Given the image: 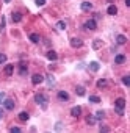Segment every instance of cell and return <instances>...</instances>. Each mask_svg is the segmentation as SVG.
<instances>
[{"mask_svg":"<svg viewBox=\"0 0 130 133\" xmlns=\"http://www.w3.org/2000/svg\"><path fill=\"white\" fill-rule=\"evenodd\" d=\"M35 102H36L38 105H41L44 110L47 108V99H46L44 94H36V96H35Z\"/></svg>","mask_w":130,"mask_h":133,"instance_id":"obj_1","label":"cell"},{"mask_svg":"<svg viewBox=\"0 0 130 133\" xmlns=\"http://www.w3.org/2000/svg\"><path fill=\"white\" fill-rule=\"evenodd\" d=\"M56 97H58L60 102H68V100H69V94H68L66 91H60V92L56 94Z\"/></svg>","mask_w":130,"mask_h":133,"instance_id":"obj_2","label":"cell"},{"mask_svg":"<svg viewBox=\"0 0 130 133\" xmlns=\"http://www.w3.org/2000/svg\"><path fill=\"white\" fill-rule=\"evenodd\" d=\"M71 45H72L74 49H79V47L83 45V41H82L80 38H71Z\"/></svg>","mask_w":130,"mask_h":133,"instance_id":"obj_3","label":"cell"},{"mask_svg":"<svg viewBox=\"0 0 130 133\" xmlns=\"http://www.w3.org/2000/svg\"><path fill=\"white\" fill-rule=\"evenodd\" d=\"M85 28H86V30H96V28H97V24H96V21H94V19H89V21H86V24H85Z\"/></svg>","mask_w":130,"mask_h":133,"instance_id":"obj_4","label":"cell"},{"mask_svg":"<svg viewBox=\"0 0 130 133\" xmlns=\"http://www.w3.org/2000/svg\"><path fill=\"white\" fill-rule=\"evenodd\" d=\"M31 82H33V85H39V83L44 82V75H41V74H35V75L31 77Z\"/></svg>","mask_w":130,"mask_h":133,"instance_id":"obj_5","label":"cell"},{"mask_svg":"<svg viewBox=\"0 0 130 133\" xmlns=\"http://www.w3.org/2000/svg\"><path fill=\"white\" fill-rule=\"evenodd\" d=\"M3 105H5V108L6 110H14V100H11V99H5L3 100Z\"/></svg>","mask_w":130,"mask_h":133,"instance_id":"obj_6","label":"cell"},{"mask_svg":"<svg viewBox=\"0 0 130 133\" xmlns=\"http://www.w3.org/2000/svg\"><path fill=\"white\" fill-rule=\"evenodd\" d=\"M88 69H89L91 72H97V71L100 69V66H99V63H97V61H93V63H89Z\"/></svg>","mask_w":130,"mask_h":133,"instance_id":"obj_7","label":"cell"},{"mask_svg":"<svg viewBox=\"0 0 130 133\" xmlns=\"http://www.w3.org/2000/svg\"><path fill=\"white\" fill-rule=\"evenodd\" d=\"M80 8H82V11H91L93 10V3L91 2H83L80 5Z\"/></svg>","mask_w":130,"mask_h":133,"instance_id":"obj_8","label":"cell"},{"mask_svg":"<svg viewBox=\"0 0 130 133\" xmlns=\"http://www.w3.org/2000/svg\"><path fill=\"white\" fill-rule=\"evenodd\" d=\"M125 59H127V58H125V55H121V53L114 56V63H116V64H124V63H125Z\"/></svg>","mask_w":130,"mask_h":133,"instance_id":"obj_9","label":"cell"},{"mask_svg":"<svg viewBox=\"0 0 130 133\" xmlns=\"http://www.w3.org/2000/svg\"><path fill=\"white\" fill-rule=\"evenodd\" d=\"M13 72H14V66L13 64H6L5 66V75H13Z\"/></svg>","mask_w":130,"mask_h":133,"instance_id":"obj_10","label":"cell"},{"mask_svg":"<svg viewBox=\"0 0 130 133\" xmlns=\"http://www.w3.org/2000/svg\"><path fill=\"white\" fill-rule=\"evenodd\" d=\"M47 58H49L50 61H56L58 55H56V52H55V50H49V52H47Z\"/></svg>","mask_w":130,"mask_h":133,"instance_id":"obj_11","label":"cell"},{"mask_svg":"<svg viewBox=\"0 0 130 133\" xmlns=\"http://www.w3.org/2000/svg\"><path fill=\"white\" fill-rule=\"evenodd\" d=\"M71 114H72L74 117H79V116L82 114V108H80V107H74V108L71 110Z\"/></svg>","mask_w":130,"mask_h":133,"instance_id":"obj_12","label":"cell"},{"mask_svg":"<svg viewBox=\"0 0 130 133\" xmlns=\"http://www.w3.org/2000/svg\"><path fill=\"white\" fill-rule=\"evenodd\" d=\"M107 13H108L110 16H114V14H118V6H114V5H110V6H108V10H107Z\"/></svg>","mask_w":130,"mask_h":133,"instance_id":"obj_13","label":"cell"},{"mask_svg":"<svg viewBox=\"0 0 130 133\" xmlns=\"http://www.w3.org/2000/svg\"><path fill=\"white\" fill-rule=\"evenodd\" d=\"M30 41H31L33 44H38V42L41 41V36L36 35V33H31V35H30Z\"/></svg>","mask_w":130,"mask_h":133,"instance_id":"obj_14","label":"cell"},{"mask_svg":"<svg viewBox=\"0 0 130 133\" xmlns=\"http://www.w3.org/2000/svg\"><path fill=\"white\" fill-rule=\"evenodd\" d=\"M116 42H118V44H119V45H124V44H125V42H127V38H125V36H124V35H119V36H118V38H116Z\"/></svg>","mask_w":130,"mask_h":133,"instance_id":"obj_15","label":"cell"},{"mask_svg":"<svg viewBox=\"0 0 130 133\" xmlns=\"http://www.w3.org/2000/svg\"><path fill=\"white\" fill-rule=\"evenodd\" d=\"M102 45H103V42H102L100 39H96V41L93 42V50H99Z\"/></svg>","mask_w":130,"mask_h":133,"instance_id":"obj_16","label":"cell"},{"mask_svg":"<svg viewBox=\"0 0 130 133\" xmlns=\"http://www.w3.org/2000/svg\"><path fill=\"white\" fill-rule=\"evenodd\" d=\"M11 17H13V22H16V24L22 21V14H21V13H13Z\"/></svg>","mask_w":130,"mask_h":133,"instance_id":"obj_17","label":"cell"},{"mask_svg":"<svg viewBox=\"0 0 130 133\" xmlns=\"http://www.w3.org/2000/svg\"><path fill=\"white\" fill-rule=\"evenodd\" d=\"M28 117H30V114H28L27 111L19 113V119H21V121H24V122H25V121H28Z\"/></svg>","mask_w":130,"mask_h":133,"instance_id":"obj_18","label":"cell"},{"mask_svg":"<svg viewBox=\"0 0 130 133\" xmlns=\"http://www.w3.org/2000/svg\"><path fill=\"white\" fill-rule=\"evenodd\" d=\"M96 122H97L96 116H88V117H86V124H88V125H94Z\"/></svg>","mask_w":130,"mask_h":133,"instance_id":"obj_19","label":"cell"},{"mask_svg":"<svg viewBox=\"0 0 130 133\" xmlns=\"http://www.w3.org/2000/svg\"><path fill=\"white\" fill-rule=\"evenodd\" d=\"M75 92H77V96H80V97H82V96H85V92H86V91H85V88H83V86H77V88H75Z\"/></svg>","mask_w":130,"mask_h":133,"instance_id":"obj_20","label":"cell"},{"mask_svg":"<svg viewBox=\"0 0 130 133\" xmlns=\"http://www.w3.org/2000/svg\"><path fill=\"white\" fill-rule=\"evenodd\" d=\"M19 74H21V75H27V66H25V63H21V69H19Z\"/></svg>","mask_w":130,"mask_h":133,"instance_id":"obj_21","label":"cell"},{"mask_svg":"<svg viewBox=\"0 0 130 133\" xmlns=\"http://www.w3.org/2000/svg\"><path fill=\"white\" fill-rule=\"evenodd\" d=\"M114 107H118V108H124V107H125V100H124V99H118Z\"/></svg>","mask_w":130,"mask_h":133,"instance_id":"obj_22","label":"cell"},{"mask_svg":"<svg viewBox=\"0 0 130 133\" xmlns=\"http://www.w3.org/2000/svg\"><path fill=\"white\" fill-rule=\"evenodd\" d=\"M105 86H107V80H105V78H100V80L97 82V88L102 89V88H105Z\"/></svg>","mask_w":130,"mask_h":133,"instance_id":"obj_23","label":"cell"},{"mask_svg":"<svg viewBox=\"0 0 130 133\" xmlns=\"http://www.w3.org/2000/svg\"><path fill=\"white\" fill-rule=\"evenodd\" d=\"M103 117H105V111H102V110H100V111H97V113H96V119H97V121H102Z\"/></svg>","mask_w":130,"mask_h":133,"instance_id":"obj_24","label":"cell"},{"mask_svg":"<svg viewBox=\"0 0 130 133\" xmlns=\"http://www.w3.org/2000/svg\"><path fill=\"white\" fill-rule=\"evenodd\" d=\"M89 102H91V103H99V102H100V97H97V96H91V97H89Z\"/></svg>","mask_w":130,"mask_h":133,"instance_id":"obj_25","label":"cell"},{"mask_svg":"<svg viewBox=\"0 0 130 133\" xmlns=\"http://www.w3.org/2000/svg\"><path fill=\"white\" fill-rule=\"evenodd\" d=\"M56 27H58V30H64V28H66V22H64V21H60V22L56 24Z\"/></svg>","mask_w":130,"mask_h":133,"instance_id":"obj_26","label":"cell"},{"mask_svg":"<svg viewBox=\"0 0 130 133\" xmlns=\"http://www.w3.org/2000/svg\"><path fill=\"white\" fill-rule=\"evenodd\" d=\"M47 82H49V88H53L55 80H53V77H52V75H49V77H47Z\"/></svg>","mask_w":130,"mask_h":133,"instance_id":"obj_27","label":"cell"},{"mask_svg":"<svg viewBox=\"0 0 130 133\" xmlns=\"http://www.w3.org/2000/svg\"><path fill=\"white\" fill-rule=\"evenodd\" d=\"M3 63H6V55L0 53V64H3Z\"/></svg>","mask_w":130,"mask_h":133,"instance_id":"obj_28","label":"cell"},{"mask_svg":"<svg viewBox=\"0 0 130 133\" xmlns=\"http://www.w3.org/2000/svg\"><path fill=\"white\" fill-rule=\"evenodd\" d=\"M114 111H116L119 116H124V108H118V107H114Z\"/></svg>","mask_w":130,"mask_h":133,"instance_id":"obj_29","label":"cell"},{"mask_svg":"<svg viewBox=\"0 0 130 133\" xmlns=\"http://www.w3.org/2000/svg\"><path fill=\"white\" fill-rule=\"evenodd\" d=\"M122 83H124L125 86H130V78H128V77H124V78H122Z\"/></svg>","mask_w":130,"mask_h":133,"instance_id":"obj_30","label":"cell"},{"mask_svg":"<svg viewBox=\"0 0 130 133\" xmlns=\"http://www.w3.org/2000/svg\"><path fill=\"white\" fill-rule=\"evenodd\" d=\"M55 130H56V131H61V130H63V124H61V122H58V124L55 125Z\"/></svg>","mask_w":130,"mask_h":133,"instance_id":"obj_31","label":"cell"},{"mask_svg":"<svg viewBox=\"0 0 130 133\" xmlns=\"http://www.w3.org/2000/svg\"><path fill=\"white\" fill-rule=\"evenodd\" d=\"M5 24H6V22H5V17H2V24H0V33L3 31V28H5Z\"/></svg>","mask_w":130,"mask_h":133,"instance_id":"obj_32","label":"cell"},{"mask_svg":"<svg viewBox=\"0 0 130 133\" xmlns=\"http://www.w3.org/2000/svg\"><path fill=\"white\" fill-rule=\"evenodd\" d=\"M35 3H36L38 6H42V5L46 3V0H35Z\"/></svg>","mask_w":130,"mask_h":133,"instance_id":"obj_33","label":"cell"},{"mask_svg":"<svg viewBox=\"0 0 130 133\" xmlns=\"http://www.w3.org/2000/svg\"><path fill=\"white\" fill-rule=\"evenodd\" d=\"M6 99V96H5V92H0V103H3V100Z\"/></svg>","mask_w":130,"mask_h":133,"instance_id":"obj_34","label":"cell"},{"mask_svg":"<svg viewBox=\"0 0 130 133\" xmlns=\"http://www.w3.org/2000/svg\"><path fill=\"white\" fill-rule=\"evenodd\" d=\"M99 130H100V131H110V128H108V127H105V125H100V127H99Z\"/></svg>","mask_w":130,"mask_h":133,"instance_id":"obj_35","label":"cell"},{"mask_svg":"<svg viewBox=\"0 0 130 133\" xmlns=\"http://www.w3.org/2000/svg\"><path fill=\"white\" fill-rule=\"evenodd\" d=\"M19 131H21L19 127H13V128H11V133H19Z\"/></svg>","mask_w":130,"mask_h":133,"instance_id":"obj_36","label":"cell"},{"mask_svg":"<svg viewBox=\"0 0 130 133\" xmlns=\"http://www.w3.org/2000/svg\"><path fill=\"white\" fill-rule=\"evenodd\" d=\"M2 116H3V110L0 108V119H2Z\"/></svg>","mask_w":130,"mask_h":133,"instance_id":"obj_37","label":"cell"},{"mask_svg":"<svg viewBox=\"0 0 130 133\" xmlns=\"http://www.w3.org/2000/svg\"><path fill=\"white\" fill-rule=\"evenodd\" d=\"M125 5H127V6H130V0H125Z\"/></svg>","mask_w":130,"mask_h":133,"instance_id":"obj_38","label":"cell"},{"mask_svg":"<svg viewBox=\"0 0 130 133\" xmlns=\"http://www.w3.org/2000/svg\"><path fill=\"white\" fill-rule=\"evenodd\" d=\"M10 2H11V0H5V3H10Z\"/></svg>","mask_w":130,"mask_h":133,"instance_id":"obj_39","label":"cell"},{"mask_svg":"<svg viewBox=\"0 0 130 133\" xmlns=\"http://www.w3.org/2000/svg\"><path fill=\"white\" fill-rule=\"evenodd\" d=\"M108 2H113V0H108Z\"/></svg>","mask_w":130,"mask_h":133,"instance_id":"obj_40","label":"cell"}]
</instances>
